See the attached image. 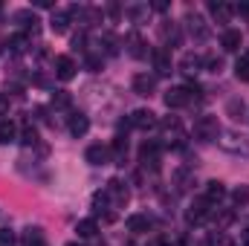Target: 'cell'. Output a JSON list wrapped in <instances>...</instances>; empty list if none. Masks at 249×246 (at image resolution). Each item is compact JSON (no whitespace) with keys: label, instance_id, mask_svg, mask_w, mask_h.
<instances>
[{"label":"cell","instance_id":"cell-1","mask_svg":"<svg viewBox=\"0 0 249 246\" xmlns=\"http://www.w3.org/2000/svg\"><path fill=\"white\" fill-rule=\"evenodd\" d=\"M194 136H197L200 142H217V136H220V122H217V116H212V113L200 116V119L194 122Z\"/></svg>","mask_w":249,"mask_h":246},{"label":"cell","instance_id":"cell-2","mask_svg":"<svg viewBox=\"0 0 249 246\" xmlns=\"http://www.w3.org/2000/svg\"><path fill=\"white\" fill-rule=\"evenodd\" d=\"M105 194H107V200H110V206H113V209H122L124 203L130 200V191H127V185H124L119 177L107 180V185H105Z\"/></svg>","mask_w":249,"mask_h":246},{"label":"cell","instance_id":"cell-3","mask_svg":"<svg viewBox=\"0 0 249 246\" xmlns=\"http://www.w3.org/2000/svg\"><path fill=\"white\" fill-rule=\"evenodd\" d=\"M194 93H197L194 84H188V87H171V90L165 93V105L174 107V110H177V107H186V105H191Z\"/></svg>","mask_w":249,"mask_h":246},{"label":"cell","instance_id":"cell-4","mask_svg":"<svg viewBox=\"0 0 249 246\" xmlns=\"http://www.w3.org/2000/svg\"><path fill=\"white\" fill-rule=\"evenodd\" d=\"M162 139L168 142V145H174V148H183L186 145V130H183V124H180V119H165L162 122Z\"/></svg>","mask_w":249,"mask_h":246},{"label":"cell","instance_id":"cell-5","mask_svg":"<svg viewBox=\"0 0 249 246\" xmlns=\"http://www.w3.org/2000/svg\"><path fill=\"white\" fill-rule=\"evenodd\" d=\"M160 154H162V145H160V142H145V145L139 148V162H142V168L160 171Z\"/></svg>","mask_w":249,"mask_h":246},{"label":"cell","instance_id":"cell-6","mask_svg":"<svg viewBox=\"0 0 249 246\" xmlns=\"http://www.w3.org/2000/svg\"><path fill=\"white\" fill-rule=\"evenodd\" d=\"M212 211H214V206H209L203 197L200 200H194L191 206H188V211H186V220L191 223V226H200L203 220H209L212 217Z\"/></svg>","mask_w":249,"mask_h":246},{"label":"cell","instance_id":"cell-7","mask_svg":"<svg viewBox=\"0 0 249 246\" xmlns=\"http://www.w3.org/2000/svg\"><path fill=\"white\" fill-rule=\"evenodd\" d=\"M84 159H87V162H90L93 168H102V165L113 162V157H110V148H107V145H102V142L90 145V148L84 151Z\"/></svg>","mask_w":249,"mask_h":246},{"label":"cell","instance_id":"cell-8","mask_svg":"<svg viewBox=\"0 0 249 246\" xmlns=\"http://www.w3.org/2000/svg\"><path fill=\"white\" fill-rule=\"evenodd\" d=\"M127 122L133 124L136 130H151V127H157V124H160V122H157V113H154V110H148V107H139V110H133Z\"/></svg>","mask_w":249,"mask_h":246},{"label":"cell","instance_id":"cell-9","mask_svg":"<svg viewBox=\"0 0 249 246\" xmlns=\"http://www.w3.org/2000/svg\"><path fill=\"white\" fill-rule=\"evenodd\" d=\"M12 20H15L20 29H26L29 35H35V32H38V23H41V20H38V15H35L32 9H18V12L12 15Z\"/></svg>","mask_w":249,"mask_h":246},{"label":"cell","instance_id":"cell-10","mask_svg":"<svg viewBox=\"0 0 249 246\" xmlns=\"http://www.w3.org/2000/svg\"><path fill=\"white\" fill-rule=\"evenodd\" d=\"M130 84H133V93H136V96H151V93L157 90V75H151V72H136Z\"/></svg>","mask_w":249,"mask_h":246},{"label":"cell","instance_id":"cell-11","mask_svg":"<svg viewBox=\"0 0 249 246\" xmlns=\"http://www.w3.org/2000/svg\"><path fill=\"white\" fill-rule=\"evenodd\" d=\"M203 200L217 209V206L226 200V185L220 183V180H209V183H206V191H203Z\"/></svg>","mask_w":249,"mask_h":246},{"label":"cell","instance_id":"cell-12","mask_svg":"<svg viewBox=\"0 0 249 246\" xmlns=\"http://www.w3.org/2000/svg\"><path fill=\"white\" fill-rule=\"evenodd\" d=\"M67 130H70V136H75V139H81V136H87V130H90V119L84 116V113H70L67 116Z\"/></svg>","mask_w":249,"mask_h":246},{"label":"cell","instance_id":"cell-13","mask_svg":"<svg viewBox=\"0 0 249 246\" xmlns=\"http://www.w3.org/2000/svg\"><path fill=\"white\" fill-rule=\"evenodd\" d=\"M55 70V78H61V81H70V78H75V70H78V64L72 61L70 55H55V64H53Z\"/></svg>","mask_w":249,"mask_h":246},{"label":"cell","instance_id":"cell-14","mask_svg":"<svg viewBox=\"0 0 249 246\" xmlns=\"http://www.w3.org/2000/svg\"><path fill=\"white\" fill-rule=\"evenodd\" d=\"M70 23H72V15H70V9H53V18H50V29H53L55 35H64V32H70Z\"/></svg>","mask_w":249,"mask_h":246},{"label":"cell","instance_id":"cell-15","mask_svg":"<svg viewBox=\"0 0 249 246\" xmlns=\"http://www.w3.org/2000/svg\"><path fill=\"white\" fill-rule=\"evenodd\" d=\"M70 15H75L81 26H93V23H99V20H102V12H99V9H93V6H72V9H70Z\"/></svg>","mask_w":249,"mask_h":246},{"label":"cell","instance_id":"cell-16","mask_svg":"<svg viewBox=\"0 0 249 246\" xmlns=\"http://www.w3.org/2000/svg\"><path fill=\"white\" fill-rule=\"evenodd\" d=\"M151 61H154L157 75H171V72H174V70H171V67H174V64H171V53H168V50H162V47L151 53Z\"/></svg>","mask_w":249,"mask_h":246},{"label":"cell","instance_id":"cell-17","mask_svg":"<svg viewBox=\"0 0 249 246\" xmlns=\"http://www.w3.org/2000/svg\"><path fill=\"white\" fill-rule=\"evenodd\" d=\"M177 70L186 72V75H197V72L203 70V55H200V53H186V55L180 58V64H177Z\"/></svg>","mask_w":249,"mask_h":246},{"label":"cell","instance_id":"cell-18","mask_svg":"<svg viewBox=\"0 0 249 246\" xmlns=\"http://www.w3.org/2000/svg\"><path fill=\"white\" fill-rule=\"evenodd\" d=\"M188 32L194 35V41H206L209 35H212V29H209V23L194 12V15H188Z\"/></svg>","mask_w":249,"mask_h":246},{"label":"cell","instance_id":"cell-19","mask_svg":"<svg viewBox=\"0 0 249 246\" xmlns=\"http://www.w3.org/2000/svg\"><path fill=\"white\" fill-rule=\"evenodd\" d=\"M220 47H223L226 53H238V50L244 47V35H241V29H223V35H220Z\"/></svg>","mask_w":249,"mask_h":246},{"label":"cell","instance_id":"cell-20","mask_svg":"<svg viewBox=\"0 0 249 246\" xmlns=\"http://www.w3.org/2000/svg\"><path fill=\"white\" fill-rule=\"evenodd\" d=\"M124 223H127V232H136V235H142V232H148V229L154 226L151 214H130Z\"/></svg>","mask_w":249,"mask_h":246},{"label":"cell","instance_id":"cell-21","mask_svg":"<svg viewBox=\"0 0 249 246\" xmlns=\"http://www.w3.org/2000/svg\"><path fill=\"white\" fill-rule=\"evenodd\" d=\"M209 15H212L217 23H229V18H232V6H229V3H223V0L209 3Z\"/></svg>","mask_w":249,"mask_h":246},{"label":"cell","instance_id":"cell-22","mask_svg":"<svg viewBox=\"0 0 249 246\" xmlns=\"http://www.w3.org/2000/svg\"><path fill=\"white\" fill-rule=\"evenodd\" d=\"M18 124L12 122V119H3L0 122V145H12V142H18Z\"/></svg>","mask_w":249,"mask_h":246},{"label":"cell","instance_id":"cell-23","mask_svg":"<svg viewBox=\"0 0 249 246\" xmlns=\"http://www.w3.org/2000/svg\"><path fill=\"white\" fill-rule=\"evenodd\" d=\"M93 211L96 214H105V217H113V206H110V200H107L105 191H96L93 194Z\"/></svg>","mask_w":249,"mask_h":246},{"label":"cell","instance_id":"cell-24","mask_svg":"<svg viewBox=\"0 0 249 246\" xmlns=\"http://www.w3.org/2000/svg\"><path fill=\"white\" fill-rule=\"evenodd\" d=\"M96 232H99V223H96L93 217H87V220H78V223H75V235H78L81 241L96 238Z\"/></svg>","mask_w":249,"mask_h":246},{"label":"cell","instance_id":"cell-25","mask_svg":"<svg viewBox=\"0 0 249 246\" xmlns=\"http://www.w3.org/2000/svg\"><path fill=\"white\" fill-rule=\"evenodd\" d=\"M20 244H23V246H50V244H47V238H44V232H41L38 226H29V229L23 232Z\"/></svg>","mask_w":249,"mask_h":246},{"label":"cell","instance_id":"cell-26","mask_svg":"<svg viewBox=\"0 0 249 246\" xmlns=\"http://www.w3.org/2000/svg\"><path fill=\"white\" fill-rule=\"evenodd\" d=\"M110 157L116 165H124V157H127V139L124 136H116L113 145H110Z\"/></svg>","mask_w":249,"mask_h":246},{"label":"cell","instance_id":"cell-27","mask_svg":"<svg viewBox=\"0 0 249 246\" xmlns=\"http://www.w3.org/2000/svg\"><path fill=\"white\" fill-rule=\"evenodd\" d=\"M127 53H130L133 58H145V55H148V50H145V41H142V35H136V32H133V35L127 38Z\"/></svg>","mask_w":249,"mask_h":246},{"label":"cell","instance_id":"cell-28","mask_svg":"<svg viewBox=\"0 0 249 246\" xmlns=\"http://www.w3.org/2000/svg\"><path fill=\"white\" fill-rule=\"evenodd\" d=\"M174 183H177L180 191H188V188L194 185V174H191L188 168H177V171H174Z\"/></svg>","mask_w":249,"mask_h":246},{"label":"cell","instance_id":"cell-29","mask_svg":"<svg viewBox=\"0 0 249 246\" xmlns=\"http://www.w3.org/2000/svg\"><path fill=\"white\" fill-rule=\"evenodd\" d=\"M9 47H12V53H18V55H23L29 47H32V41H29V35H12V41H9Z\"/></svg>","mask_w":249,"mask_h":246},{"label":"cell","instance_id":"cell-30","mask_svg":"<svg viewBox=\"0 0 249 246\" xmlns=\"http://www.w3.org/2000/svg\"><path fill=\"white\" fill-rule=\"evenodd\" d=\"M18 139H20L23 145H35V142H38V127H35L32 122H26V124H23V130H20V136H18Z\"/></svg>","mask_w":249,"mask_h":246},{"label":"cell","instance_id":"cell-31","mask_svg":"<svg viewBox=\"0 0 249 246\" xmlns=\"http://www.w3.org/2000/svg\"><path fill=\"white\" fill-rule=\"evenodd\" d=\"M203 70H209V72H220L223 70V58L220 55H203Z\"/></svg>","mask_w":249,"mask_h":246},{"label":"cell","instance_id":"cell-32","mask_svg":"<svg viewBox=\"0 0 249 246\" xmlns=\"http://www.w3.org/2000/svg\"><path fill=\"white\" fill-rule=\"evenodd\" d=\"M232 203H235V206H247L249 203V185H238V188L232 191Z\"/></svg>","mask_w":249,"mask_h":246},{"label":"cell","instance_id":"cell-33","mask_svg":"<svg viewBox=\"0 0 249 246\" xmlns=\"http://www.w3.org/2000/svg\"><path fill=\"white\" fill-rule=\"evenodd\" d=\"M235 78H238V81H249V61L244 58V55L238 58V64H235Z\"/></svg>","mask_w":249,"mask_h":246},{"label":"cell","instance_id":"cell-34","mask_svg":"<svg viewBox=\"0 0 249 246\" xmlns=\"http://www.w3.org/2000/svg\"><path fill=\"white\" fill-rule=\"evenodd\" d=\"M209 246H235V244H232L223 232H212V235H209Z\"/></svg>","mask_w":249,"mask_h":246},{"label":"cell","instance_id":"cell-35","mask_svg":"<svg viewBox=\"0 0 249 246\" xmlns=\"http://www.w3.org/2000/svg\"><path fill=\"white\" fill-rule=\"evenodd\" d=\"M160 32H162V38H165V41H171V44H177V41H180V32H177V26H174V23H171V26L165 23Z\"/></svg>","mask_w":249,"mask_h":246},{"label":"cell","instance_id":"cell-36","mask_svg":"<svg viewBox=\"0 0 249 246\" xmlns=\"http://www.w3.org/2000/svg\"><path fill=\"white\" fill-rule=\"evenodd\" d=\"M53 107H70V93H67V90H55V96H53Z\"/></svg>","mask_w":249,"mask_h":246},{"label":"cell","instance_id":"cell-37","mask_svg":"<svg viewBox=\"0 0 249 246\" xmlns=\"http://www.w3.org/2000/svg\"><path fill=\"white\" fill-rule=\"evenodd\" d=\"M0 246H15V232L6 226V229H0Z\"/></svg>","mask_w":249,"mask_h":246},{"label":"cell","instance_id":"cell-38","mask_svg":"<svg viewBox=\"0 0 249 246\" xmlns=\"http://www.w3.org/2000/svg\"><path fill=\"white\" fill-rule=\"evenodd\" d=\"M127 15H130L133 20H142V18L148 15V6H130V9H127Z\"/></svg>","mask_w":249,"mask_h":246},{"label":"cell","instance_id":"cell-39","mask_svg":"<svg viewBox=\"0 0 249 246\" xmlns=\"http://www.w3.org/2000/svg\"><path fill=\"white\" fill-rule=\"evenodd\" d=\"M87 67H90V72H99L102 70V58L99 55H87Z\"/></svg>","mask_w":249,"mask_h":246},{"label":"cell","instance_id":"cell-40","mask_svg":"<svg viewBox=\"0 0 249 246\" xmlns=\"http://www.w3.org/2000/svg\"><path fill=\"white\" fill-rule=\"evenodd\" d=\"M232 12H238V15L249 18V3H238V6H232Z\"/></svg>","mask_w":249,"mask_h":246},{"label":"cell","instance_id":"cell-41","mask_svg":"<svg viewBox=\"0 0 249 246\" xmlns=\"http://www.w3.org/2000/svg\"><path fill=\"white\" fill-rule=\"evenodd\" d=\"M84 44H87V38H84V32L72 38V47H75V50H84Z\"/></svg>","mask_w":249,"mask_h":246},{"label":"cell","instance_id":"cell-42","mask_svg":"<svg viewBox=\"0 0 249 246\" xmlns=\"http://www.w3.org/2000/svg\"><path fill=\"white\" fill-rule=\"evenodd\" d=\"M6 110H9V96L0 90V113H6Z\"/></svg>","mask_w":249,"mask_h":246},{"label":"cell","instance_id":"cell-43","mask_svg":"<svg viewBox=\"0 0 249 246\" xmlns=\"http://www.w3.org/2000/svg\"><path fill=\"white\" fill-rule=\"evenodd\" d=\"M148 246H174V244H171L168 238H154V241H151Z\"/></svg>","mask_w":249,"mask_h":246},{"label":"cell","instance_id":"cell-44","mask_svg":"<svg viewBox=\"0 0 249 246\" xmlns=\"http://www.w3.org/2000/svg\"><path fill=\"white\" fill-rule=\"evenodd\" d=\"M38 9H53V0H35Z\"/></svg>","mask_w":249,"mask_h":246},{"label":"cell","instance_id":"cell-45","mask_svg":"<svg viewBox=\"0 0 249 246\" xmlns=\"http://www.w3.org/2000/svg\"><path fill=\"white\" fill-rule=\"evenodd\" d=\"M241 246H249V226L241 232Z\"/></svg>","mask_w":249,"mask_h":246},{"label":"cell","instance_id":"cell-46","mask_svg":"<svg viewBox=\"0 0 249 246\" xmlns=\"http://www.w3.org/2000/svg\"><path fill=\"white\" fill-rule=\"evenodd\" d=\"M151 9H157V12H165V9H168V3H162V0H157V3L151 6Z\"/></svg>","mask_w":249,"mask_h":246},{"label":"cell","instance_id":"cell-47","mask_svg":"<svg viewBox=\"0 0 249 246\" xmlns=\"http://www.w3.org/2000/svg\"><path fill=\"white\" fill-rule=\"evenodd\" d=\"M107 15L110 18H119V6H107Z\"/></svg>","mask_w":249,"mask_h":246},{"label":"cell","instance_id":"cell-48","mask_svg":"<svg viewBox=\"0 0 249 246\" xmlns=\"http://www.w3.org/2000/svg\"><path fill=\"white\" fill-rule=\"evenodd\" d=\"M67 246H81V244H78V241H70V244H67Z\"/></svg>","mask_w":249,"mask_h":246},{"label":"cell","instance_id":"cell-49","mask_svg":"<svg viewBox=\"0 0 249 246\" xmlns=\"http://www.w3.org/2000/svg\"><path fill=\"white\" fill-rule=\"evenodd\" d=\"M244 58H247V61H249V50H247V53H244Z\"/></svg>","mask_w":249,"mask_h":246}]
</instances>
